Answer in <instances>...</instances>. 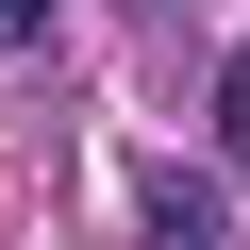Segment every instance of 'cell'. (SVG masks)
I'll list each match as a JSON object with an SVG mask.
<instances>
[{
  "label": "cell",
  "mask_w": 250,
  "mask_h": 250,
  "mask_svg": "<svg viewBox=\"0 0 250 250\" xmlns=\"http://www.w3.org/2000/svg\"><path fill=\"white\" fill-rule=\"evenodd\" d=\"M134 233H150V250H233V200H217L200 167H134Z\"/></svg>",
  "instance_id": "obj_1"
},
{
  "label": "cell",
  "mask_w": 250,
  "mask_h": 250,
  "mask_svg": "<svg viewBox=\"0 0 250 250\" xmlns=\"http://www.w3.org/2000/svg\"><path fill=\"white\" fill-rule=\"evenodd\" d=\"M34 17H50V0H0V50H17V34H34Z\"/></svg>",
  "instance_id": "obj_2"
}]
</instances>
